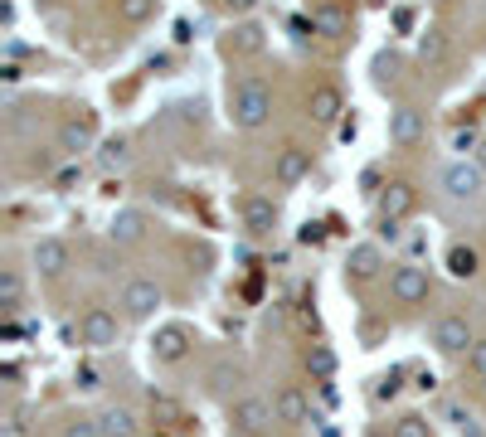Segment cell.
I'll return each instance as SVG.
<instances>
[{
  "instance_id": "cell-1",
  "label": "cell",
  "mask_w": 486,
  "mask_h": 437,
  "mask_svg": "<svg viewBox=\"0 0 486 437\" xmlns=\"http://www.w3.org/2000/svg\"><path fill=\"white\" fill-rule=\"evenodd\" d=\"M229 117L234 127H243V132H258V127H268L272 117V92L263 88V83H239V88L229 92Z\"/></svg>"
},
{
  "instance_id": "cell-2",
  "label": "cell",
  "mask_w": 486,
  "mask_h": 437,
  "mask_svg": "<svg viewBox=\"0 0 486 437\" xmlns=\"http://www.w3.org/2000/svg\"><path fill=\"white\" fill-rule=\"evenodd\" d=\"M486 190V170L477 161H453V165H443V195L447 199H482Z\"/></svg>"
},
{
  "instance_id": "cell-3",
  "label": "cell",
  "mask_w": 486,
  "mask_h": 437,
  "mask_svg": "<svg viewBox=\"0 0 486 437\" xmlns=\"http://www.w3.org/2000/svg\"><path fill=\"white\" fill-rule=\"evenodd\" d=\"M429 292H433L429 267H419V263H399L394 273H389V297H394L399 306H419V302H429Z\"/></svg>"
},
{
  "instance_id": "cell-4",
  "label": "cell",
  "mask_w": 486,
  "mask_h": 437,
  "mask_svg": "<svg viewBox=\"0 0 486 437\" xmlns=\"http://www.w3.org/2000/svg\"><path fill=\"white\" fill-rule=\"evenodd\" d=\"M117 330H122V321H117V311H108V306H88L78 321V340L88 350H112L117 345Z\"/></svg>"
},
{
  "instance_id": "cell-5",
  "label": "cell",
  "mask_w": 486,
  "mask_h": 437,
  "mask_svg": "<svg viewBox=\"0 0 486 437\" xmlns=\"http://www.w3.org/2000/svg\"><path fill=\"white\" fill-rule=\"evenodd\" d=\"M161 302H165V292L151 277H132L122 287V316H127V321H151Z\"/></svg>"
},
{
  "instance_id": "cell-6",
  "label": "cell",
  "mask_w": 486,
  "mask_h": 437,
  "mask_svg": "<svg viewBox=\"0 0 486 437\" xmlns=\"http://www.w3.org/2000/svg\"><path fill=\"white\" fill-rule=\"evenodd\" d=\"M433 345L443 350V355H467V350L477 345V336H472L467 316H457V311L437 316V321H433Z\"/></svg>"
},
{
  "instance_id": "cell-7",
  "label": "cell",
  "mask_w": 486,
  "mask_h": 437,
  "mask_svg": "<svg viewBox=\"0 0 486 437\" xmlns=\"http://www.w3.org/2000/svg\"><path fill=\"white\" fill-rule=\"evenodd\" d=\"M229 423H234L243 437H263L272 423H278V413H272L268 398H239V404L229 408Z\"/></svg>"
},
{
  "instance_id": "cell-8",
  "label": "cell",
  "mask_w": 486,
  "mask_h": 437,
  "mask_svg": "<svg viewBox=\"0 0 486 437\" xmlns=\"http://www.w3.org/2000/svg\"><path fill=\"white\" fill-rule=\"evenodd\" d=\"M190 345H195V330L181 326V321H171V326L156 330V340H151V355H156L161 364H181V360L190 355Z\"/></svg>"
},
{
  "instance_id": "cell-9",
  "label": "cell",
  "mask_w": 486,
  "mask_h": 437,
  "mask_svg": "<svg viewBox=\"0 0 486 437\" xmlns=\"http://www.w3.org/2000/svg\"><path fill=\"white\" fill-rule=\"evenodd\" d=\"M30 263L40 267V277H64L68 263H74V248H68L64 239H40L30 253Z\"/></svg>"
},
{
  "instance_id": "cell-10",
  "label": "cell",
  "mask_w": 486,
  "mask_h": 437,
  "mask_svg": "<svg viewBox=\"0 0 486 437\" xmlns=\"http://www.w3.org/2000/svg\"><path fill=\"white\" fill-rule=\"evenodd\" d=\"M413 205H419V190H413L409 180H394L384 185V195H379V223H399L413 214Z\"/></svg>"
},
{
  "instance_id": "cell-11",
  "label": "cell",
  "mask_w": 486,
  "mask_h": 437,
  "mask_svg": "<svg viewBox=\"0 0 486 437\" xmlns=\"http://www.w3.org/2000/svg\"><path fill=\"white\" fill-rule=\"evenodd\" d=\"M306 112H312V122L336 127V122H340V112H346V98H340L336 83H316L312 98H306Z\"/></svg>"
},
{
  "instance_id": "cell-12",
  "label": "cell",
  "mask_w": 486,
  "mask_h": 437,
  "mask_svg": "<svg viewBox=\"0 0 486 437\" xmlns=\"http://www.w3.org/2000/svg\"><path fill=\"white\" fill-rule=\"evenodd\" d=\"M312 175V151L306 146H282L278 161H272V180L278 185H302Z\"/></svg>"
},
{
  "instance_id": "cell-13",
  "label": "cell",
  "mask_w": 486,
  "mask_h": 437,
  "mask_svg": "<svg viewBox=\"0 0 486 437\" xmlns=\"http://www.w3.org/2000/svg\"><path fill=\"white\" fill-rule=\"evenodd\" d=\"M423 132H429V117H423L419 108H394L389 112V141H394V146H413V141H423Z\"/></svg>"
},
{
  "instance_id": "cell-14",
  "label": "cell",
  "mask_w": 486,
  "mask_h": 437,
  "mask_svg": "<svg viewBox=\"0 0 486 437\" xmlns=\"http://www.w3.org/2000/svg\"><path fill=\"white\" fill-rule=\"evenodd\" d=\"M346 273L355 282H375L379 273H384V248L379 243H355L350 258H346Z\"/></svg>"
},
{
  "instance_id": "cell-15",
  "label": "cell",
  "mask_w": 486,
  "mask_h": 437,
  "mask_svg": "<svg viewBox=\"0 0 486 437\" xmlns=\"http://www.w3.org/2000/svg\"><path fill=\"white\" fill-rule=\"evenodd\" d=\"M93 136H98V127H93V112H78V117H68V122L58 127V151L78 156V151L93 146Z\"/></svg>"
},
{
  "instance_id": "cell-16",
  "label": "cell",
  "mask_w": 486,
  "mask_h": 437,
  "mask_svg": "<svg viewBox=\"0 0 486 437\" xmlns=\"http://www.w3.org/2000/svg\"><path fill=\"white\" fill-rule=\"evenodd\" d=\"M272 413H278V423H287V428H302L306 413H312V404H306V394H302L297 384H287V389L272 394Z\"/></svg>"
},
{
  "instance_id": "cell-17",
  "label": "cell",
  "mask_w": 486,
  "mask_h": 437,
  "mask_svg": "<svg viewBox=\"0 0 486 437\" xmlns=\"http://www.w3.org/2000/svg\"><path fill=\"white\" fill-rule=\"evenodd\" d=\"M272 223H278L272 195H243V229L248 233H272Z\"/></svg>"
},
{
  "instance_id": "cell-18",
  "label": "cell",
  "mask_w": 486,
  "mask_h": 437,
  "mask_svg": "<svg viewBox=\"0 0 486 437\" xmlns=\"http://www.w3.org/2000/svg\"><path fill=\"white\" fill-rule=\"evenodd\" d=\"M98 428H102V437H137V413L127 404H108L98 413Z\"/></svg>"
},
{
  "instance_id": "cell-19",
  "label": "cell",
  "mask_w": 486,
  "mask_h": 437,
  "mask_svg": "<svg viewBox=\"0 0 486 437\" xmlns=\"http://www.w3.org/2000/svg\"><path fill=\"white\" fill-rule=\"evenodd\" d=\"M224 49H229V54H239V58L263 54V30H258V25H248V20H243V25H234V30H229Z\"/></svg>"
},
{
  "instance_id": "cell-20",
  "label": "cell",
  "mask_w": 486,
  "mask_h": 437,
  "mask_svg": "<svg viewBox=\"0 0 486 437\" xmlns=\"http://www.w3.org/2000/svg\"><path fill=\"white\" fill-rule=\"evenodd\" d=\"M447 273L462 277V282L477 277V273H482V253H477L472 243H453V248H447Z\"/></svg>"
},
{
  "instance_id": "cell-21",
  "label": "cell",
  "mask_w": 486,
  "mask_h": 437,
  "mask_svg": "<svg viewBox=\"0 0 486 437\" xmlns=\"http://www.w3.org/2000/svg\"><path fill=\"white\" fill-rule=\"evenodd\" d=\"M112 239H117V243H137V239H146V214H141V209H117V219H112Z\"/></svg>"
},
{
  "instance_id": "cell-22",
  "label": "cell",
  "mask_w": 486,
  "mask_h": 437,
  "mask_svg": "<svg viewBox=\"0 0 486 437\" xmlns=\"http://www.w3.org/2000/svg\"><path fill=\"white\" fill-rule=\"evenodd\" d=\"M127 161H132V141H127V136L102 141V151H98V165H102V170H122Z\"/></svg>"
},
{
  "instance_id": "cell-23",
  "label": "cell",
  "mask_w": 486,
  "mask_h": 437,
  "mask_svg": "<svg viewBox=\"0 0 486 437\" xmlns=\"http://www.w3.org/2000/svg\"><path fill=\"white\" fill-rule=\"evenodd\" d=\"M312 25L322 30V34H331V39H340V34L350 30V15H346V10H336V5H322L312 15Z\"/></svg>"
},
{
  "instance_id": "cell-24",
  "label": "cell",
  "mask_w": 486,
  "mask_h": 437,
  "mask_svg": "<svg viewBox=\"0 0 486 437\" xmlns=\"http://www.w3.org/2000/svg\"><path fill=\"white\" fill-rule=\"evenodd\" d=\"M117 15H122L127 25H146V20L156 15V0H117Z\"/></svg>"
},
{
  "instance_id": "cell-25",
  "label": "cell",
  "mask_w": 486,
  "mask_h": 437,
  "mask_svg": "<svg viewBox=\"0 0 486 437\" xmlns=\"http://www.w3.org/2000/svg\"><path fill=\"white\" fill-rule=\"evenodd\" d=\"M306 370H312L316 380H331V374H336V350H331V345H312V355H306Z\"/></svg>"
},
{
  "instance_id": "cell-26",
  "label": "cell",
  "mask_w": 486,
  "mask_h": 437,
  "mask_svg": "<svg viewBox=\"0 0 486 437\" xmlns=\"http://www.w3.org/2000/svg\"><path fill=\"white\" fill-rule=\"evenodd\" d=\"M419 58H423V64H443V58H447L443 30H429V34H423V39H419Z\"/></svg>"
},
{
  "instance_id": "cell-27",
  "label": "cell",
  "mask_w": 486,
  "mask_h": 437,
  "mask_svg": "<svg viewBox=\"0 0 486 437\" xmlns=\"http://www.w3.org/2000/svg\"><path fill=\"white\" fill-rule=\"evenodd\" d=\"M389 437H433V433H429V418H419V413H404V418L389 428Z\"/></svg>"
},
{
  "instance_id": "cell-28",
  "label": "cell",
  "mask_w": 486,
  "mask_h": 437,
  "mask_svg": "<svg viewBox=\"0 0 486 437\" xmlns=\"http://www.w3.org/2000/svg\"><path fill=\"white\" fill-rule=\"evenodd\" d=\"M0 306H5V311H20V277L15 273H0Z\"/></svg>"
},
{
  "instance_id": "cell-29",
  "label": "cell",
  "mask_w": 486,
  "mask_h": 437,
  "mask_svg": "<svg viewBox=\"0 0 486 437\" xmlns=\"http://www.w3.org/2000/svg\"><path fill=\"white\" fill-rule=\"evenodd\" d=\"M64 437H102V428H98V418H68Z\"/></svg>"
},
{
  "instance_id": "cell-30",
  "label": "cell",
  "mask_w": 486,
  "mask_h": 437,
  "mask_svg": "<svg viewBox=\"0 0 486 437\" xmlns=\"http://www.w3.org/2000/svg\"><path fill=\"white\" fill-rule=\"evenodd\" d=\"M74 384L93 394V389H102V370H98V364H78V370H74Z\"/></svg>"
},
{
  "instance_id": "cell-31",
  "label": "cell",
  "mask_w": 486,
  "mask_h": 437,
  "mask_svg": "<svg viewBox=\"0 0 486 437\" xmlns=\"http://www.w3.org/2000/svg\"><path fill=\"white\" fill-rule=\"evenodd\" d=\"M467 370H472V374H477V380L486 384V340H477V345L467 350Z\"/></svg>"
},
{
  "instance_id": "cell-32",
  "label": "cell",
  "mask_w": 486,
  "mask_h": 437,
  "mask_svg": "<svg viewBox=\"0 0 486 437\" xmlns=\"http://www.w3.org/2000/svg\"><path fill=\"white\" fill-rule=\"evenodd\" d=\"M453 423H457V433H462V437H486V433H482V423L472 418V413H462V408H453Z\"/></svg>"
},
{
  "instance_id": "cell-33",
  "label": "cell",
  "mask_w": 486,
  "mask_h": 437,
  "mask_svg": "<svg viewBox=\"0 0 486 437\" xmlns=\"http://www.w3.org/2000/svg\"><path fill=\"white\" fill-rule=\"evenodd\" d=\"M394 68H399L394 54H379V58H375V74H379V78H394Z\"/></svg>"
},
{
  "instance_id": "cell-34",
  "label": "cell",
  "mask_w": 486,
  "mask_h": 437,
  "mask_svg": "<svg viewBox=\"0 0 486 437\" xmlns=\"http://www.w3.org/2000/svg\"><path fill=\"white\" fill-rule=\"evenodd\" d=\"M0 437H25V423H20V413H10V418H5V433H0Z\"/></svg>"
},
{
  "instance_id": "cell-35",
  "label": "cell",
  "mask_w": 486,
  "mask_h": 437,
  "mask_svg": "<svg viewBox=\"0 0 486 437\" xmlns=\"http://www.w3.org/2000/svg\"><path fill=\"white\" fill-rule=\"evenodd\" d=\"M253 5H258V0H224V10H234V15H248Z\"/></svg>"
},
{
  "instance_id": "cell-36",
  "label": "cell",
  "mask_w": 486,
  "mask_h": 437,
  "mask_svg": "<svg viewBox=\"0 0 486 437\" xmlns=\"http://www.w3.org/2000/svg\"><path fill=\"white\" fill-rule=\"evenodd\" d=\"M477 165H482V170H486V141H482V146H477Z\"/></svg>"
},
{
  "instance_id": "cell-37",
  "label": "cell",
  "mask_w": 486,
  "mask_h": 437,
  "mask_svg": "<svg viewBox=\"0 0 486 437\" xmlns=\"http://www.w3.org/2000/svg\"><path fill=\"white\" fill-rule=\"evenodd\" d=\"M151 437H165V433H151Z\"/></svg>"
},
{
  "instance_id": "cell-38",
  "label": "cell",
  "mask_w": 486,
  "mask_h": 437,
  "mask_svg": "<svg viewBox=\"0 0 486 437\" xmlns=\"http://www.w3.org/2000/svg\"><path fill=\"white\" fill-rule=\"evenodd\" d=\"M482 389H486V384H482Z\"/></svg>"
}]
</instances>
